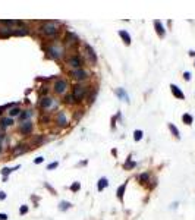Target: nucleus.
Instances as JSON below:
<instances>
[{
    "instance_id": "f257e3e1",
    "label": "nucleus",
    "mask_w": 195,
    "mask_h": 220,
    "mask_svg": "<svg viewBox=\"0 0 195 220\" xmlns=\"http://www.w3.org/2000/svg\"><path fill=\"white\" fill-rule=\"evenodd\" d=\"M38 31H40L44 37H47V38H53V37L57 35L59 28L54 25V24H51V22H46V24H43V25L38 28Z\"/></svg>"
},
{
    "instance_id": "f03ea898",
    "label": "nucleus",
    "mask_w": 195,
    "mask_h": 220,
    "mask_svg": "<svg viewBox=\"0 0 195 220\" xmlns=\"http://www.w3.org/2000/svg\"><path fill=\"white\" fill-rule=\"evenodd\" d=\"M72 95H74L75 103H81L85 98V95H87V87H84V85H81V84L74 85V88H72Z\"/></svg>"
},
{
    "instance_id": "7ed1b4c3",
    "label": "nucleus",
    "mask_w": 195,
    "mask_h": 220,
    "mask_svg": "<svg viewBox=\"0 0 195 220\" xmlns=\"http://www.w3.org/2000/svg\"><path fill=\"white\" fill-rule=\"evenodd\" d=\"M53 90H54V93L56 94H65L66 93V90H68V81H65V79H57L54 85H53Z\"/></svg>"
},
{
    "instance_id": "20e7f679",
    "label": "nucleus",
    "mask_w": 195,
    "mask_h": 220,
    "mask_svg": "<svg viewBox=\"0 0 195 220\" xmlns=\"http://www.w3.org/2000/svg\"><path fill=\"white\" fill-rule=\"evenodd\" d=\"M68 65L69 66H72L74 69H81L84 66V59L81 57V56H70L68 59Z\"/></svg>"
},
{
    "instance_id": "39448f33",
    "label": "nucleus",
    "mask_w": 195,
    "mask_h": 220,
    "mask_svg": "<svg viewBox=\"0 0 195 220\" xmlns=\"http://www.w3.org/2000/svg\"><path fill=\"white\" fill-rule=\"evenodd\" d=\"M47 53H49V56H50L51 59H60L63 56V50L60 47H57V46H49L47 47Z\"/></svg>"
},
{
    "instance_id": "423d86ee",
    "label": "nucleus",
    "mask_w": 195,
    "mask_h": 220,
    "mask_svg": "<svg viewBox=\"0 0 195 220\" xmlns=\"http://www.w3.org/2000/svg\"><path fill=\"white\" fill-rule=\"evenodd\" d=\"M69 75L72 78H75V79H78V81H84V79L88 78V72L84 70V69H74V70L69 72Z\"/></svg>"
},
{
    "instance_id": "0eeeda50",
    "label": "nucleus",
    "mask_w": 195,
    "mask_h": 220,
    "mask_svg": "<svg viewBox=\"0 0 195 220\" xmlns=\"http://www.w3.org/2000/svg\"><path fill=\"white\" fill-rule=\"evenodd\" d=\"M32 129H34V123L29 122V120L24 122V123L21 125V128H19V131H21L22 135H29V134L32 132Z\"/></svg>"
},
{
    "instance_id": "6e6552de",
    "label": "nucleus",
    "mask_w": 195,
    "mask_h": 220,
    "mask_svg": "<svg viewBox=\"0 0 195 220\" xmlns=\"http://www.w3.org/2000/svg\"><path fill=\"white\" fill-rule=\"evenodd\" d=\"M170 91H172V94H173L176 98H179V100H183V98H185V94L182 93V90L179 88L178 85L170 84Z\"/></svg>"
},
{
    "instance_id": "1a4fd4ad",
    "label": "nucleus",
    "mask_w": 195,
    "mask_h": 220,
    "mask_svg": "<svg viewBox=\"0 0 195 220\" xmlns=\"http://www.w3.org/2000/svg\"><path fill=\"white\" fill-rule=\"evenodd\" d=\"M85 51H87V56L90 57V60L93 62V63H97V54H95V51H94V49L90 46V44H85L84 46Z\"/></svg>"
},
{
    "instance_id": "9d476101",
    "label": "nucleus",
    "mask_w": 195,
    "mask_h": 220,
    "mask_svg": "<svg viewBox=\"0 0 195 220\" xmlns=\"http://www.w3.org/2000/svg\"><path fill=\"white\" fill-rule=\"evenodd\" d=\"M56 123L59 126H68V119H66V115L65 112H59L57 116H56Z\"/></svg>"
},
{
    "instance_id": "9b49d317",
    "label": "nucleus",
    "mask_w": 195,
    "mask_h": 220,
    "mask_svg": "<svg viewBox=\"0 0 195 220\" xmlns=\"http://www.w3.org/2000/svg\"><path fill=\"white\" fill-rule=\"evenodd\" d=\"M51 106H53V98H50V97H41V100H40V107H41L43 110L50 109Z\"/></svg>"
},
{
    "instance_id": "f8f14e48",
    "label": "nucleus",
    "mask_w": 195,
    "mask_h": 220,
    "mask_svg": "<svg viewBox=\"0 0 195 220\" xmlns=\"http://www.w3.org/2000/svg\"><path fill=\"white\" fill-rule=\"evenodd\" d=\"M154 26H156V31H157V34H159V37H160V38H163V37L166 35V29H164V26H163V24H161L160 21L157 19V21H154Z\"/></svg>"
},
{
    "instance_id": "ddd939ff",
    "label": "nucleus",
    "mask_w": 195,
    "mask_h": 220,
    "mask_svg": "<svg viewBox=\"0 0 195 220\" xmlns=\"http://www.w3.org/2000/svg\"><path fill=\"white\" fill-rule=\"evenodd\" d=\"M28 151V145L26 144H18L15 148H13V156H19L22 153H26Z\"/></svg>"
},
{
    "instance_id": "4468645a",
    "label": "nucleus",
    "mask_w": 195,
    "mask_h": 220,
    "mask_svg": "<svg viewBox=\"0 0 195 220\" xmlns=\"http://www.w3.org/2000/svg\"><path fill=\"white\" fill-rule=\"evenodd\" d=\"M13 125V119L12 118H2L0 119V128L2 129H6V128L12 126Z\"/></svg>"
},
{
    "instance_id": "2eb2a0df",
    "label": "nucleus",
    "mask_w": 195,
    "mask_h": 220,
    "mask_svg": "<svg viewBox=\"0 0 195 220\" xmlns=\"http://www.w3.org/2000/svg\"><path fill=\"white\" fill-rule=\"evenodd\" d=\"M19 166H15V167H3L2 169V175H3V180H8V175H10L13 170H16Z\"/></svg>"
},
{
    "instance_id": "dca6fc26",
    "label": "nucleus",
    "mask_w": 195,
    "mask_h": 220,
    "mask_svg": "<svg viewBox=\"0 0 195 220\" xmlns=\"http://www.w3.org/2000/svg\"><path fill=\"white\" fill-rule=\"evenodd\" d=\"M119 35H120V38L123 40V43H125L126 46H129V44H131V35L128 34L126 31H123V29H122V31H119Z\"/></svg>"
},
{
    "instance_id": "f3484780",
    "label": "nucleus",
    "mask_w": 195,
    "mask_h": 220,
    "mask_svg": "<svg viewBox=\"0 0 195 220\" xmlns=\"http://www.w3.org/2000/svg\"><path fill=\"white\" fill-rule=\"evenodd\" d=\"M126 182L123 184V185H120L118 188V191H116V194H118V198L120 200V201H123V195H125V189H126Z\"/></svg>"
},
{
    "instance_id": "a211bd4d",
    "label": "nucleus",
    "mask_w": 195,
    "mask_h": 220,
    "mask_svg": "<svg viewBox=\"0 0 195 220\" xmlns=\"http://www.w3.org/2000/svg\"><path fill=\"white\" fill-rule=\"evenodd\" d=\"M116 95H118V97H120L123 101L129 103V97H128V94L125 93V90H123V88H118V90H116Z\"/></svg>"
},
{
    "instance_id": "6ab92c4d",
    "label": "nucleus",
    "mask_w": 195,
    "mask_h": 220,
    "mask_svg": "<svg viewBox=\"0 0 195 220\" xmlns=\"http://www.w3.org/2000/svg\"><path fill=\"white\" fill-rule=\"evenodd\" d=\"M32 115H34V112H32V110H24V112L19 115V119H21V122H22V120H25V122H26V119H29Z\"/></svg>"
},
{
    "instance_id": "aec40b11",
    "label": "nucleus",
    "mask_w": 195,
    "mask_h": 220,
    "mask_svg": "<svg viewBox=\"0 0 195 220\" xmlns=\"http://www.w3.org/2000/svg\"><path fill=\"white\" fill-rule=\"evenodd\" d=\"M29 34V31H28V28H19V29H15V31H12V35H16V37H24V35H28Z\"/></svg>"
},
{
    "instance_id": "412c9836",
    "label": "nucleus",
    "mask_w": 195,
    "mask_h": 220,
    "mask_svg": "<svg viewBox=\"0 0 195 220\" xmlns=\"http://www.w3.org/2000/svg\"><path fill=\"white\" fill-rule=\"evenodd\" d=\"M109 186V180H107V178H101L100 180H98V185H97V189L101 192L104 188H107Z\"/></svg>"
},
{
    "instance_id": "4be33fe9",
    "label": "nucleus",
    "mask_w": 195,
    "mask_h": 220,
    "mask_svg": "<svg viewBox=\"0 0 195 220\" xmlns=\"http://www.w3.org/2000/svg\"><path fill=\"white\" fill-rule=\"evenodd\" d=\"M169 129H170V132H172V135H173V136H176L178 139L180 138V132H179V129L175 126L173 123H169Z\"/></svg>"
},
{
    "instance_id": "5701e85b",
    "label": "nucleus",
    "mask_w": 195,
    "mask_h": 220,
    "mask_svg": "<svg viewBox=\"0 0 195 220\" xmlns=\"http://www.w3.org/2000/svg\"><path fill=\"white\" fill-rule=\"evenodd\" d=\"M22 113V110L19 109V107H12V109L9 110V118H15V116H19Z\"/></svg>"
},
{
    "instance_id": "b1692460",
    "label": "nucleus",
    "mask_w": 195,
    "mask_h": 220,
    "mask_svg": "<svg viewBox=\"0 0 195 220\" xmlns=\"http://www.w3.org/2000/svg\"><path fill=\"white\" fill-rule=\"evenodd\" d=\"M182 120H183V123H185V125H192V122H194V118H192L189 113H185V115L182 116Z\"/></svg>"
},
{
    "instance_id": "393cba45",
    "label": "nucleus",
    "mask_w": 195,
    "mask_h": 220,
    "mask_svg": "<svg viewBox=\"0 0 195 220\" xmlns=\"http://www.w3.org/2000/svg\"><path fill=\"white\" fill-rule=\"evenodd\" d=\"M138 180H139L141 184H147V182L150 180V175H148V173H141V175L138 176Z\"/></svg>"
},
{
    "instance_id": "a878e982",
    "label": "nucleus",
    "mask_w": 195,
    "mask_h": 220,
    "mask_svg": "<svg viewBox=\"0 0 195 220\" xmlns=\"http://www.w3.org/2000/svg\"><path fill=\"white\" fill-rule=\"evenodd\" d=\"M72 204L69 203V201H60V204H59V210H62V211H66L69 207H70Z\"/></svg>"
},
{
    "instance_id": "bb28decb",
    "label": "nucleus",
    "mask_w": 195,
    "mask_h": 220,
    "mask_svg": "<svg viewBox=\"0 0 195 220\" xmlns=\"http://www.w3.org/2000/svg\"><path fill=\"white\" fill-rule=\"evenodd\" d=\"M142 136H144V132H142V131H139V129L134 131V139H135V141H141Z\"/></svg>"
},
{
    "instance_id": "cd10ccee",
    "label": "nucleus",
    "mask_w": 195,
    "mask_h": 220,
    "mask_svg": "<svg viewBox=\"0 0 195 220\" xmlns=\"http://www.w3.org/2000/svg\"><path fill=\"white\" fill-rule=\"evenodd\" d=\"M135 166H136V163H135V161H131V159H128L126 163L123 164V167H125V169H134Z\"/></svg>"
},
{
    "instance_id": "c85d7f7f",
    "label": "nucleus",
    "mask_w": 195,
    "mask_h": 220,
    "mask_svg": "<svg viewBox=\"0 0 195 220\" xmlns=\"http://www.w3.org/2000/svg\"><path fill=\"white\" fill-rule=\"evenodd\" d=\"M63 101L66 103V104H74V103H75V100H74V95H72V94H68V95H65Z\"/></svg>"
},
{
    "instance_id": "c756f323",
    "label": "nucleus",
    "mask_w": 195,
    "mask_h": 220,
    "mask_svg": "<svg viewBox=\"0 0 195 220\" xmlns=\"http://www.w3.org/2000/svg\"><path fill=\"white\" fill-rule=\"evenodd\" d=\"M81 189V182H74L72 185H70V191L72 192H78Z\"/></svg>"
},
{
    "instance_id": "7c9ffc66",
    "label": "nucleus",
    "mask_w": 195,
    "mask_h": 220,
    "mask_svg": "<svg viewBox=\"0 0 195 220\" xmlns=\"http://www.w3.org/2000/svg\"><path fill=\"white\" fill-rule=\"evenodd\" d=\"M0 24H3V25H8V26H12L15 24V21H8V19H2L0 21Z\"/></svg>"
},
{
    "instance_id": "2f4dec72",
    "label": "nucleus",
    "mask_w": 195,
    "mask_h": 220,
    "mask_svg": "<svg viewBox=\"0 0 195 220\" xmlns=\"http://www.w3.org/2000/svg\"><path fill=\"white\" fill-rule=\"evenodd\" d=\"M40 122H41V123H49V122H50V116H49V115H47V116L43 115L41 118H40Z\"/></svg>"
},
{
    "instance_id": "473e14b6",
    "label": "nucleus",
    "mask_w": 195,
    "mask_h": 220,
    "mask_svg": "<svg viewBox=\"0 0 195 220\" xmlns=\"http://www.w3.org/2000/svg\"><path fill=\"white\" fill-rule=\"evenodd\" d=\"M28 213V205H21L19 207V214L22 216V214H26Z\"/></svg>"
},
{
    "instance_id": "72a5a7b5",
    "label": "nucleus",
    "mask_w": 195,
    "mask_h": 220,
    "mask_svg": "<svg viewBox=\"0 0 195 220\" xmlns=\"http://www.w3.org/2000/svg\"><path fill=\"white\" fill-rule=\"evenodd\" d=\"M59 166V161H53V163H50L49 166H47V170H53V169H56Z\"/></svg>"
},
{
    "instance_id": "f704fd0d",
    "label": "nucleus",
    "mask_w": 195,
    "mask_h": 220,
    "mask_svg": "<svg viewBox=\"0 0 195 220\" xmlns=\"http://www.w3.org/2000/svg\"><path fill=\"white\" fill-rule=\"evenodd\" d=\"M43 139H44V136L43 135H38L37 138L34 139V144H40V143H43Z\"/></svg>"
},
{
    "instance_id": "c9c22d12",
    "label": "nucleus",
    "mask_w": 195,
    "mask_h": 220,
    "mask_svg": "<svg viewBox=\"0 0 195 220\" xmlns=\"http://www.w3.org/2000/svg\"><path fill=\"white\" fill-rule=\"evenodd\" d=\"M43 161H44V157H37V159L34 160V163L35 164H41Z\"/></svg>"
},
{
    "instance_id": "e433bc0d",
    "label": "nucleus",
    "mask_w": 195,
    "mask_h": 220,
    "mask_svg": "<svg viewBox=\"0 0 195 220\" xmlns=\"http://www.w3.org/2000/svg\"><path fill=\"white\" fill-rule=\"evenodd\" d=\"M183 79H185V81H189V79H191V74H189V72H185V74H183Z\"/></svg>"
},
{
    "instance_id": "4c0bfd02",
    "label": "nucleus",
    "mask_w": 195,
    "mask_h": 220,
    "mask_svg": "<svg viewBox=\"0 0 195 220\" xmlns=\"http://www.w3.org/2000/svg\"><path fill=\"white\" fill-rule=\"evenodd\" d=\"M44 186H46V188H47V189H49V191H50L51 194H54V189H53V188H51V186L49 185V184H47V182H46V184H44Z\"/></svg>"
},
{
    "instance_id": "58836bf2",
    "label": "nucleus",
    "mask_w": 195,
    "mask_h": 220,
    "mask_svg": "<svg viewBox=\"0 0 195 220\" xmlns=\"http://www.w3.org/2000/svg\"><path fill=\"white\" fill-rule=\"evenodd\" d=\"M0 220H8V214L6 213H0Z\"/></svg>"
},
{
    "instance_id": "ea45409f",
    "label": "nucleus",
    "mask_w": 195,
    "mask_h": 220,
    "mask_svg": "<svg viewBox=\"0 0 195 220\" xmlns=\"http://www.w3.org/2000/svg\"><path fill=\"white\" fill-rule=\"evenodd\" d=\"M0 200H2V201H3V200H6V192L0 191Z\"/></svg>"
},
{
    "instance_id": "a19ab883",
    "label": "nucleus",
    "mask_w": 195,
    "mask_h": 220,
    "mask_svg": "<svg viewBox=\"0 0 195 220\" xmlns=\"http://www.w3.org/2000/svg\"><path fill=\"white\" fill-rule=\"evenodd\" d=\"M189 56H192V57H194V56H195V51L191 50V51H189Z\"/></svg>"
},
{
    "instance_id": "79ce46f5",
    "label": "nucleus",
    "mask_w": 195,
    "mask_h": 220,
    "mask_svg": "<svg viewBox=\"0 0 195 220\" xmlns=\"http://www.w3.org/2000/svg\"><path fill=\"white\" fill-rule=\"evenodd\" d=\"M2 151H3V148H2V144H0V153H2Z\"/></svg>"
}]
</instances>
